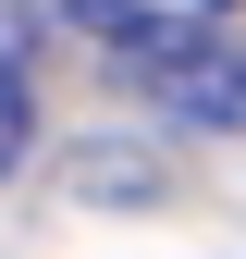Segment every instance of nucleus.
<instances>
[{
	"label": "nucleus",
	"mask_w": 246,
	"mask_h": 259,
	"mask_svg": "<svg viewBox=\"0 0 246 259\" xmlns=\"http://www.w3.org/2000/svg\"><path fill=\"white\" fill-rule=\"evenodd\" d=\"M123 62H136V87H148L172 123H197V136H246V37L172 13V25H148Z\"/></svg>",
	"instance_id": "f257e3e1"
},
{
	"label": "nucleus",
	"mask_w": 246,
	"mask_h": 259,
	"mask_svg": "<svg viewBox=\"0 0 246 259\" xmlns=\"http://www.w3.org/2000/svg\"><path fill=\"white\" fill-rule=\"evenodd\" d=\"M25 136H37V13L0 0V173L25 160Z\"/></svg>",
	"instance_id": "f03ea898"
}]
</instances>
